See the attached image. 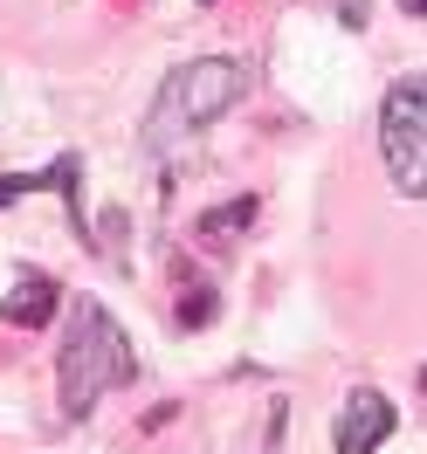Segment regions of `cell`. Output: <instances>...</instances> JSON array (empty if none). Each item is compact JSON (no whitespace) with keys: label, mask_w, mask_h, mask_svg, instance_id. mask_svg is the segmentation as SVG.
Instances as JSON below:
<instances>
[{"label":"cell","mask_w":427,"mask_h":454,"mask_svg":"<svg viewBox=\"0 0 427 454\" xmlns=\"http://www.w3.org/2000/svg\"><path fill=\"white\" fill-rule=\"evenodd\" d=\"M138 379V358H131V338L117 331V317L104 303H76V324L62 338V358H56V386H62V413L83 420L90 406L117 386Z\"/></svg>","instance_id":"6da1fadb"},{"label":"cell","mask_w":427,"mask_h":454,"mask_svg":"<svg viewBox=\"0 0 427 454\" xmlns=\"http://www.w3.org/2000/svg\"><path fill=\"white\" fill-rule=\"evenodd\" d=\"M234 104H241V62H228V56L186 62V69L166 76L159 104H152V117H145V138H152V152H159V145H179L186 131L214 124V117L234 111Z\"/></svg>","instance_id":"7a4b0ae2"},{"label":"cell","mask_w":427,"mask_h":454,"mask_svg":"<svg viewBox=\"0 0 427 454\" xmlns=\"http://www.w3.org/2000/svg\"><path fill=\"white\" fill-rule=\"evenodd\" d=\"M379 152H386V172H393L399 193L427 200V76L386 90V104H379Z\"/></svg>","instance_id":"3957f363"},{"label":"cell","mask_w":427,"mask_h":454,"mask_svg":"<svg viewBox=\"0 0 427 454\" xmlns=\"http://www.w3.org/2000/svg\"><path fill=\"white\" fill-rule=\"evenodd\" d=\"M393 434V399L386 393H352L344 399V413H338V454H372L379 441Z\"/></svg>","instance_id":"277c9868"},{"label":"cell","mask_w":427,"mask_h":454,"mask_svg":"<svg viewBox=\"0 0 427 454\" xmlns=\"http://www.w3.org/2000/svg\"><path fill=\"white\" fill-rule=\"evenodd\" d=\"M56 303H62V283H56V276H21L14 296L0 303V317H7L14 331H42V324L56 317Z\"/></svg>","instance_id":"5b68a950"},{"label":"cell","mask_w":427,"mask_h":454,"mask_svg":"<svg viewBox=\"0 0 427 454\" xmlns=\"http://www.w3.org/2000/svg\"><path fill=\"white\" fill-rule=\"evenodd\" d=\"M256 214H262L256 193H234L228 207H207V214H200V241H207V248H228L234 234H249V227H256Z\"/></svg>","instance_id":"8992f818"},{"label":"cell","mask_w":427,"mask_h":454,"mask_svg":"<svg viewBox=\"0 0 427 454\" xmlns=\"http://www.w3.org/2000/svg\"><path fill=\"white\" fill-rule=\"evenodd\" d=\"M49 179H56V193H62V207H69V221L90 227V221H83V193H76V186H83V166H76V159H56V172H49Z\"/></svg>","instance_id":"52a82bcc"},{"label":"cell","mask_w":427,"mask_h":454,"mask_svg":"<svg viewBox=\"0 0 427 454\" xmlns=\"http://www.w3.org/2000/svg\"><path fill=\"white\" fill-rule=\"evenodd\" d=\"M207 317H214V289H200V283H186V296H179V324H186V331H200V324H207Z\"/></svg>","instance_id":"ba28073f"},{"label":"cell","mask_w":427,"mask_h":454,"mask_svg":"<svg viewBox=\"0 0 427 454\" xmlns=\"http://www.w3.org/2000/svg\"><path fill=\"white\" fill-rule=\"evenodd\" d=\"M35 186H42V179H0V207H14V200L35 193Z\"/></svg>","instance_id":"9c48e42d"},{"label":"cell","mask_w":427,"mask_h":454,"mask_svg":"<svg viewBox=\"0 0 427 454\" xmlns=\"http://www.w3.org/2000/svg\"><path fill=\"white\" fill-rule=\"evenodd\" d=\"M399 7H407V14H427V0H399Z\"/></svg>","instance_id":"30bf717a"},{"label":"cell","mask_w":427,"mask_h":454,"mask_svg":"<svg viewBox=\"0 0 427 454\" xmlns=\"http://www.w3.org/2000/svg\"><path fill=\"white\" fill-rule=\"evenodd\" d=\"M421 393H427V372H421Z\"/></svg>","instance_id":"8fae6325"}]
</instances>
